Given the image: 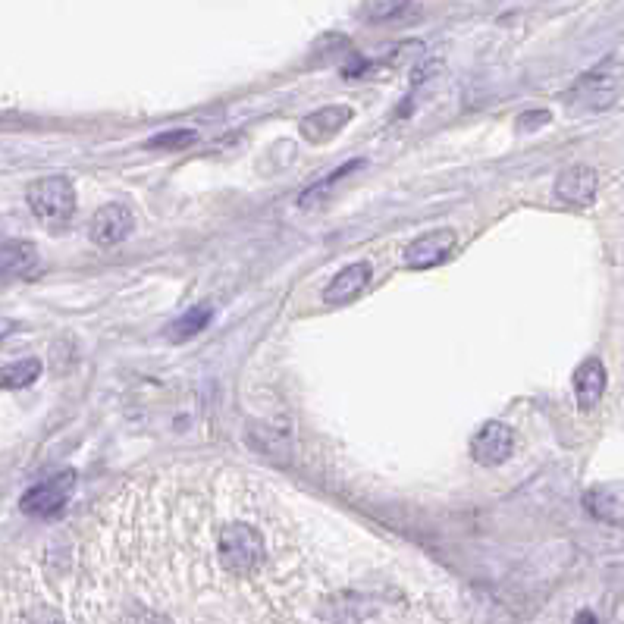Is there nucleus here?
I'll return each mask as SVG.
<instances>
[{
  "label": "nucleus",
  "instance_id": "f257e3e1",
  "mask_svg": "<svg viewBox=\"0 0 624 624\" xmlns=\"http://www.w3.org/2000/svg\"><path fill=\"white\" fill-rule=\"evenodd\" d=\"M26 201L32 207V214L44 223H66L76 214V192L66 176H48L32 182Z\"/></svg>",
  "mask_w": 624,
  "mask_h": 624
},
{
  "label": "nucleus",
  "instance_id": "f03ea898",
  "mask_svg": "<svg viewBox=\"0 0 624 624\" xmlns=\"http://www.w3.org/2000/svg\"><path fill=\"white\" fill-rule=\"evenodd\" d=\"M73 487H76V474H69V471L54 477V480H44L22 496V512L38 515V518H51L66 505V496Z\"/></svg>",
  "mask_w": 624,
  "mask_h": 624
},
{
  "label": "nucleus",
  "instance_id": "7ed1b4c3",
  "mask_svg": "<svg viewBox=\"0 0 624 624\" xmlns=\"http://www.w3.org/2000/svg\"><path fill=\"white\" fill-rule=\"evenodd\" d=\"M132 233V211L126 204H104L101 211L91 217V226H88V239L95 242L98 248H113L120 245L126 236Z\"/></svg>",
  "mask_w": 624,
  "mask_h": 624
},
{
  "label": "nucleus",
  "instance_id": "20e7f679",
  "mask_svg": "<svg viewBox=\"0 0 624 624\" xmlns=\"http://www.w3.org/2000/svg\"><path fill=\"white\" fill-rule=\"evenodd\" d=\"M515 449V433L508 424H499V421H490V424H483L480 433L474 436V443H471V455L477 465H502V461L512 455Z\"/></svg>",
  "mask_w": 624,
  "mask_h": 624
},
{
  "label": "nucleus",
  "instance_id": "39448f33",
  "mask_svg": "<svg viewBox=\"0 0 624 624\" xmlns=\"http://www.w3.org/2000/svg\"><path fill=\"white\" fill-rule=\"evenodd\" d=\"M455 248V233L452 229H433V233L414 239L408 248H405V264L414 267V270H430V267H439Z\"/></svg>",
  "mask_w": 624,
  "mask_h": 624
},
{
  "label": "nucleus",
  "instance_id": "423d86ee",
  "mask_svg": "<svg viewBox=\"0 0 624 624\" xmlns=\"http://www.w3.org/2000/svg\"><path fill=\"white\" fill-rule=\"evenodd\" d=\"M371 283V264H349V267H342L336 276H333V283L327 286V292H323V302L327 305H345V302H352V298H358L364 292V286Z\"/></svg>",
  "mask_w": 624,
  "mask_h": 624
},
{
  "label": "nucleus",
  "instance_id": "0eeeda50",
  "mask_svg": "<svg viewBox=\"0 0 624 624\" xmlns=\"http://www.w3.org/2000/svg\"><path fill=\"white\" fill-rule=\"evenodd\" d=\"M599 179L590 167L577 164L562 170V176L556 179V198H562L565 204H590L596 195Z\"/></svg>",
  "mask_w": 624,
  "mask_h": 624
},
{
  "label": "nucleus",
  "instance_id": "6e6552de",
  "mask_svg": "<svg viewBox=\"0 0 624 624\" xmlns=\"http://www.w3.org/2000/svg\"><path fill=\"white\" fill-rule=\"evenodd\" d=\"M349 120H352V107H323L311 113V117H305V123L298 129H302V135L311 145H320V142H327V138H333L336 132H342V126Z\"/></svg>",
  "mask_w": 624,
  "mask_h": 624
},
{
  "label": "nucleus",
  "instance_id": "1a4fd4ad",
  "mask_svg": "<svg viewBox=\"0 0 624 624\" xmlns=\"http://www.w3.org/2000/svg\"><path fill=\"white\" fill-rule=\"evenodd\" d=\"M603 392H606V367H603V361L587 358L581 367H577V374H574L577 405H581V408H593L599 399H603Z\"/></svg>",
  "mask_w": 624,
  "mask_h": 624
},
{
  "label": "nucleus",
  "instance_id": "9d476101",
  "mask_svg": "<svg viewBox=\"0 0 624 624\" xmlns=\"http://www.w3.org/2000/svg\"><path fill=\"white\" fill-rule=\"evenodd\" d=\"M38 267V251L32 242H7L4 245V273L22 276Z\"/></svg>",
  "mask_w": 624,
  "mask_h": 624
},
{
  "label": "nucleus",
  "instance_id": "9b49d317",
  "mask_svg": "<svg viewBox=\"0 0 624 624\" xmlns=\"http://www.w3.org/2000/svg\"><path fill=\"white\" fill-rule=\"evenodd\" d=\"M41 374V361L35 358H26V361H16V364H7L4 367V386L7 389H22V386H32Z\"/></svg>",
  "mask_w": 624,
  "mask_h": 624
},
{
  "label": "nucleus",
  "instance_id": "f8f14e48",
  "mask_svg": "<svg viewBox=\"0 0 624 624\" xmlns=\"http://www.w3.org/2000/svg\"><path fill=\"white\" fill-rule=\"evenodd\" d=\"M211 320V308H201V311H189L182 320H176L173 327L167 330V339H176V342H182V339H189V336H195L198 330H204V323Z\"/></svg>",
  "mask_w": 624,
  "mask_h": 624
},
{
  "label": "nucleus",
  "instance_id": "ddd939ff",
  "mask_svg": "<svg viewBox=\"0 0 624 624\" xmlns=\"http://www.w3.org/2000/svg\"><path fill=\"white\" fill-rule=\"evenodd\" d=\"M26 624H66V618H63L54 606L38 603V606H32V609L26 612Z\"/></svg>",
  "mask_w": 624,
  "mask_h": 624
},
{
  "label": "nucleus",
  "instance_id": "4468645a",
  "mask_svg": "<svg viewBox=\"0 0 624 624\" xmlns=\"http://www.w3.org/2000/svg\"><path fill=\"white\" fill-rule=\"evenodd\" d=\"M364 13L371 16V19H386V16L405 13V4H371V7H364Z\"/></svg>",
  "mask_w": 624,
  "mask_h": 624
},
{
  "label": "nucleus",
  "instance_id": "2eb2a0df",
  "mask_svg": "<svg viewBox=\"0 0 624 624\" xmlns=\"http://www.w3.org/2000/svg\"><path fill=\"white\" fill-rule=\"evenodd\" d=\"M192 132H179V135H160L154 145H182V142H192Z\"/></svg>",
  "mask_w": 624,
  "mask_h": 624
},
{
  "label": "nucleus",
  "instance_id": "dca6fc26",
  "mask_svg": "<svg viewBox=\"0 0 624 624\" xmlns=\"http://www.w3.org/2000/svg\"><path fill=\"white\" fill-rule=\"evenodd\" d=\"M574 624H596V618H593V612H581L574 618Z\"/></svg>",
  "mask_w": 624,
  "mask_h": 624
}]
</instances>
